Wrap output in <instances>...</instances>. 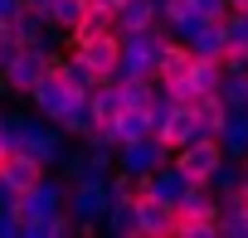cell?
<instances>
[{
    "instance_id": "7402d4cb",
    "label": "cell",
    "mask_w": 248,
    "mask_h": 238,
    "mask_svg": "<svg viewBox=\"0 0 248 238\" xmlns=\"http://www.w3.org/2000/svg\"><path fill=\"white\" fill-rule=\"evenodd\" d=\"M219 146H224V156H233V161L248 156V112H229V122H224V132H219Z\"/></svg>"
},
{
    "instance_id": "7a4b0ae2",
    "label": "cell",
    "mask_w": 248,
    "mask_h": 238,
    "mask_svg": "<svg viewBox=\"0 0 248 238\" xmlns=\"http://www.w3.org/2000/svg\"><path fill=\"white\" fill-rule=\"evenodd\" d=\"M49 68H54V49H49V44H25L5 68H0V88L30 97V92H34V83H39Z\"/></svg>"
},
{
    "instance_id": "836d02e7",
    "label": "cell",
    "mask_w": 248,
    "mask_h": 238,
    "mask_svg": "<svg viewBox=\"0 0 248 238\" xmlns=\"http://www.w3.org/2000/svg\"><path fill=\"white\" fill-rule=\"evenodd\" d=\"M93 5H102V10H117V5H122V0H93Z\"/></svg>"
},
{
    "instance_id": "8fae6325",
    "label": "cell",
    "mask_w": 248,
    "mask_h": 238,
    "mask_svg": "<svg viewBox=\"0 0 248 238\" xmlns=\"http://www.w3.org/2000/svg\"><path fill=\"white\" fill-rule=\"evenodd\" d=\"M44 175H49V165H44V161H34L30 151H10V156H5V165H0V180H5L15 194L34 190Z\"/></svg>"
},
{
    "instance_id": "9a60e30c",
    "label": "cell",
    "mask_w": 248,
    "mask_h": 238,
    "mask_svg": "<svg viewBox=\"0 0 248 238\" xmlns=\"http://www.w3.org/2000/svg\"><path fill=\"white\" fill-rule=\"evenodd\" d=\"M161 25H166L175 39H190V34L204 25V15L195 10V0H161Z\"/></svg>"
},
{
    "instance_id": "6da1fadb",
    "label": "cell",
    "mask_w": 248,
    "mask_h": 238,
    "mask_svg": "<svg viewBox=\"0 0 248 238\" xmlns=\"http://www.w3.org/2000/svg\"><path fill=\"white\" fill-rule=\"evenodd\" d=\"M10 136H15V151H30L34 161H44V165H59L63 161V127L59 122H49V117H10Z\"/></svg>"
},
{
    "instance_id": "4fadbf2b",
    "label": "cell",
    "mask_w": 248,
    "mask_h": 238,
    "mask_svg": "<svg viewBox=\"0 0 248 238\" xmlns=\"http://www.w3.org/2000/svg\"><path fill=\"white\" fill-rule=\"evenodd\" d=\"M117 34H132V30H156L161 25V0H122L112 10Z\"/></svg>"
},
{
    "instance_id": "e0dca14e",
    "label": "cell",
    "mask_w": 248,
    "mask_h": 238,
    "mask_svg": "<svg viewBox=\"0 0 248 238\" xmlns=\"http://www.w3.org/2000/svg\"><path fill=\"white\" fill-rule=\"evenodd\" d=\"M185 44L195 49V59H224V49H229V30H224V20H204Z\"/></svg>"
},
{
    "instance_id": "484cf974",
    "label": "cell",
    "mask_w": 248,
    "mask_h": 238,
    "mask_svg": "<svg viewBox=\"0 0 248 238\" xmlns=\"http://www.w3.org/2000/svg\"><path fill=\"white\" fill-rule=\"evenodd\" d=\"M112 30H117L112 10H102V5H88V15H83V25L68 34V44H78V39H93V34H112Z\"/></svg>"
},
{
    "instance_id": "d6a6232c",
    "label": "cell",
    "mask_w": 248,
    "mask_h": 238,
    "mask_svg": "<svg viewBox=\"0 0 248 238\" xmlns=\"http://www.w3.org/2000/svg\"><path fill=\"white\" fill-rule=\"evenodd\" d=\"M15 199H20V194H15L5 180H0V209H15Z\"/></svg>"
},
{
    "instance_id": "603a6c76",
    "label": "cell",
    "mask_w": 248,
    "mask_h": 238,
    "mask_svg": "<svg viewBox=\"0 0 248 238\" xmlns=\"http://www.w3.org/2000/svg\"><path fill=\"white\" fill-rule=\"evenodd\" d=\"M102 223H107V233H117V238H132V233H137V199H112L107 214H102Z\"/></svg>"
},
{
    "instance_id": "4316f807",
    "label": "cell",
    "mask_w": 248,
    "mask_h": 238,
    "mask_svg": "<svg viewBox=\"0 0 248 238\" xmlns=\"http://www.w3.org/2000/svg\"><path fill=\"white\" fill-rule=\"evenodd\" d=\"M209 190H214V194H233V190H243V161L224 156V161H219V170L209 175Z\"/></svg>"
},
{
    "instance_id": "1f68e13d",
    "label": "cell",
    "mask_w": 248,
    "mask_h": 238,
    "mask_svg": "<svg viewBox=\"0 0 248 238\" xmlns=\"http://www.w3.org/2000/svg\"><path fill=\"white\" fill-rule=\"evenodd\" d=\"M20 10H25V0H0V25H10Z\"/></svg>"
},
{
    "instance_id": "3957f363",
    "label": "cell",
    "mask_w": 248,
    "mask_h": 238,
    "mask_svg": "<svg viewBox=\"0 0 248 238\" xmlns=\"http://www.w3.org/2000/svg\"><path fill=\"white\" fill-rule=\"evenodd\" d=\"M68 54L97 78V83H107V78H117V63H122V34L112 30V34H93V39H78V44H68Z\"/></svg>"
},
{
    "instance_id": "5b68a950",
    "label": "cell",
    "mask_w": 248,
    "mask_h": 238,
    "mask_svg": "<svg viewBox=\"0 0 248 238\" xmlns=\"http://www.w3.org/2000/svg\"><path fill=\"white\" fill-rule=\"evenodd\" d=\"M107 175H97V170H88V175H78V180H68V214L78 219V223H102V214H107Z\"/></svg>"
},
{
    "instance_id": "83f0119b",
    "label": "cell",
    "mask_w": 248,
    "mask_h": 238,
    "mask_svg": "<svg viewBox=\"0 0 248 238\" xmlns=\"http://www.w3.org/2000/svg\"><path fill=\"white\" fill-rule=\"evenodd\" d=\"M219 97H224V107H229V112H248V73H224Z\"/></svg>"
},
{
    "instance_id": "e575fe53",
    "label": "cell",
    "mask_w": 248,
    "mask_h": 238,
    "mask_svg": "<svg viewBox=\"0 0 248 238\" xmlns=\"http://www.w3.org/2000/svg\"><path fill=\"white\" fill-rule=\"evenodd\" d=\"M25 5H34V10H44V5H49V0H25Z\"/></svg>"
},
{
    "instance_id": "44dd1931",
    "label": "cell",
    "mask_w": 248,
    "mask_h": 238,
    "mask_svg": "<svg viewBox=\"0 0 248 238\" xmlns=\"http://www.w3.org/2000/svg\"><path fill=\"white\" fill-rule=\"evenodd\" d=\"M59 127H63V136H73V141H88V136L97 132V112H93V97L73 102V107L59 117Z\"/></svg>"
},
{
    "instance_id": "5bb4252c",
    "label": "cell",
    "mask_w": 248,
    "mask_h": 238,
    "mask_svg": "<svg viewBox=\"0 0 248 238\" xmlns=\"http://www.w3.org/2000/svg\"><path fill=\"white\" fill-rule=\"evenodd\" d=\"M219 233L248 238V185L233 194H219Z\"/></svg>"
},
{
    "instance_id": "ba28073f",
    "label": "cell",
    "mask_w": 248,
    "mask_h": 238,
    "mask_svg": "<svg viewBox=\"0 0 248 238\" xmlns=\"http://www.w3.org/2000/svg\"><path fill=\"white\" fill-rule=\"evenodd\" d=\"M170 161L190 175V180H200V185H209V175L219 170V161H224V146H219V136H195L190 146H180V151H170Z\"/></svg>"
},
{
    "instance_id": "4dcf8cb0",
    "label": "cell",
    "mask_w": 248,
    "mask_h": 238,
    "mask_svg": "<svg viewBox=\"0 0 248 238\" xmlns=\"http://www.w3.org/2000/svg\"><path fill=\"white\" fill-rule=\"evenodd\" d=\"M0 238H20V219H15V209H0Z\"/></svg>"
},
{
    "instance_id": "ac0fdd59",
    "label": "cell",
    "mask_w": 248,
    "mask_h": 238,
    "mask_svg": "<svg viewBox=\"0 0 248 238\" xmlns=\"http://www.w3.org/2000/svg\"><path fill=\"white\" fill-rule=\"evenodd\" d=\"M88 5H93V0H49V5H44V20H49L54 34H73V30L83 25Z\"/></svg>"
},
{
    "instance_id": "277c9868",
    "label": "cell",
    "mask_w": 248,
    "mask_h": 238,
    "mask_svg": "<svg viewBox=\"0 0 248 238\" xmlns=\"http://www.w3.org/2000/svg\"><path fill=\"white\" fill-rule=\"evenodd\" d=\"M63 209H68V180H49V175L15 199L20 223H34V219H49V214H63Z\"/></svg>"
},
{
    "instance_id": "2e32d148",
    "label": "cell",
    "mask_w": 248,
    "mask_h": 238,
    "mask_svg": "<svg viewBox=\"0 0 248 238\" xmlns=\"http://www.w3.org/2000/svg\"><path fill=\"white\" fill-rule=\"evenodd\" d=\"M175 214H180V219H209V223H219V194L195 180V185L185 190V199L175 204Z\"/></svg>"
},
{
    "instance_id": "d4e9b609",
    "label": "cell",
    "mask_w": 248,
    "mask_h": 238,
    "mask_svg": "<svg viewBox=\"0 0 248 238\" xmlns=\"http://www.w3.org/2000/svg\"><path fill=\"white\" fill-rule=\"evenodd\" d=\"M195 112H200V127H204V136H219V132H224V122H229V107H224V97H219V92L200 97V102H195Z\"/></svg>"
},
{
    "instance_id": "f546056e",
    "label": "cell",
    "mask_w": 248,
    "mask_h": 238,
    "mask_svg": "<svg viewBox=\"0 0 248 238\" xmlns=\"http://www.w3.org/2000/svg\"><path fill=\"white\" fill-rule=\"evenodd\" d=\"M20 49H25V44H20V39H15L10 30H5V34H0V68H5V63H10V59H15Z\"/></svg>"
},
{
    "instance_id": "d6986e66",
    "label": "cell",
    "mask_w": 248,
    "mask_h": 238,
    "mask_svg": "<svg viewBox=\"0 0 248 238\" xmlns=\"http://www.w3.org/2000/svg\"><path fill=\"white\" fill-rule=\"evenodd\" d=\"M190 63H195V49H190L185 39H166L161 63H156V83H166V78H185Z\"/></svg>"
},
{
    "instance_id": "7c38bea8",
    "label": "cell",
    "mask_w": 248,
    "mask_h": 238,
    "mask_svg": "<svg viewBox=\"0 0 248 238\" xmlns=\"http://www.w3.org/2000/svg\"><path fill=\"white\" fill-rule=\"evenodd\" d=\"M170 219H175V209L170 204H161L156 194H137V233H146V238H170Z\"/></svg>"
},
{
    "instance_id": "cb8c5ba5",
    "label": "cell",
    "mask_w": 248,
    "mask_h": 238,
    "mask_svg": "<svg viewBox=\"0 0 248 238\" xmlns=\"http://www.w3.org/2000/svg\"><path fill=\"white\" fill-rule=\"evenodd\" d=\"M190 83H195L200 97L219 92V88H224V63H219V59H195V63H190Z\"/></svg>"
},
{
    "instance_id": "8d00e7d4",
    "label": "cell",
    "mask_w": 248,
    "mask_h": 238,
    "mask_svg": "<svg viewBox=\"0 0 248 238\" xmlns=\"http://www.w3.org/2000/svg\"><path fill=\"white\" fill-rule=\"evenodd\" d=\"M5 156H10V151H5V146H0V165H5Z\"/></svg>"
},
{
    "instance_id": "d590c367",
    "label": "cell",
    "mask_w": 248,
    "mask_h": 238,
    "mask_svg": "<svg viewBox=\"0 0 248 238\" xmlns=\"http://www.w3.org/2000/svg\"><path fill=\"white\" fill-rule=\"evenodd\" d=\"M229 5H233V10H248V0H229Z\"/></svg>"
},
{
    "instance_id": "ffe728a7",
    "label": "cell",
    "mask_w": 248,
    "mask_h": 238,
    "mask_svg": "<svg viewBox=\"0 0 248 238\" xmlns=\"http://www.w3.org/2000/svg\"><path fill=\"white\" fill-rule=\"evenodd\" d=\"M10 34L20 39V44H49V20H44V10H34V5H25L15 20H10Z\"/></svg>"
},
{
    "instance_id": "30bf717a",
    "label": "cell",
    "mask_w": 248,
    "mask_h": 238,
    "mask_svg": "<svg viewBox=\"0 0 248 238\" xmlns=\"http://www.w3.org/2000/svg\"><path fill=\"white\" fill-rule=\"evenodd\" d=\"M190 185H195V180H190L175 161H166L161 170H151V175L141 180V190H146V194H156V199H161V204H170V209L185 199V190H190Z\"/></svg>"
},
{
    "instance_id": "f1b7e54d",
    "label": "cell",
    "mask_w": 248,
    "mask_h": 238,
    "mask_svg": "<svg viewBox=\"0 0 248 238\" xmlns=\"http://www.w3.org/2000/svg\"><path fill=\"white\" fill-rule=\"evenodd\" d=\"M195 10H200L204 20H224V15H229L233 5H229V0H195Z\"/></svg>"
},
{
    "instance_id": "52a82bcc",
    "label": "cell",
    "mask_w": 248,
    "mask_h": 238,
    "mask_svg": "<svg viewBox=\"0 0 248 238\" xmlns=\"http://www.w3.org/2000/svg\"><path fill=\"white\" fill-rule=\"evenodd\" d=\"M83 97H88V92H78V88H73L68 78H59L54 68H49V73L34 83V92H30L34 112H39V117H49V122H59V117H63L73 102H83Z\"/></svg>"
},
{
    "instance_id": "9c48e42d",
    "label": "cell",
    "mask_w": 248,
    "mask_h": 238,
    "mask_svg": "<svg viewBox=\"0 0 248 238\" xmlns=\"http://www.w3.org/2000/svg\"><path fill=\"white\" fill-rule=\"evenodd\" d=\"M156 136H161L170 151H180V146H190L195 136H204L195 102H170V107H166V117H161V127H156Z\"/></svg>"
},
{
    "instance_id": "8992f818",
    "label": "cell",
    "mask_w": 248,
    "mask_h": 238,
    "mask_svg": "<svg viewBox=\"0 0 248 238\" xmlns=\"http://www.w3.org/2000/svg\"><path fill=\"white\" fill-rule=\"evenodd\" d=\"M170 161V146L151 132V136H141V141H127V146H117V170H127V175H137V180H146L151 170H161Z\"/></svg>"
}]
</instances>
